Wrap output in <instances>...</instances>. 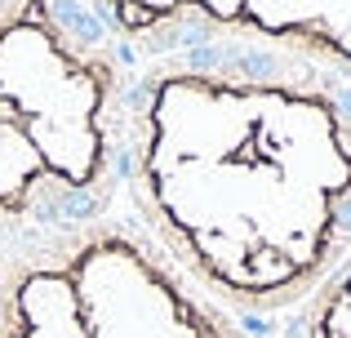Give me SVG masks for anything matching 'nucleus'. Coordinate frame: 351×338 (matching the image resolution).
<instances>
[{
  "mask_svg": "<svg viewBox=\"0 0 351 338\" xmlns=\"http://www.w3.org/2000/svg\"><path fill=\"white\" fill-rule=\"evenodd\" d=\"M134 62L205 40L302 49L351 76V0H85Z\"/></svg>",
  "mask_w": 351,
  "mask_h": 338,
  "instance_id": "4",
  "label": "nucleus"
},
{
  "mask_svg": "<svg viewBox=\"0 0 351 338\" xmlns=\"http://www.w3.org/2000/svg\"><path fill=\"white\" fill-rule=\"evenodd\" d=\"M0 338H254L120 200L5 254Z\"/></svg>",
  "mask_w": 351,
  "mask_h": 338,
  "instance_id": "3",
  "label": "nucleus"
},
{
  "mask_svg": "<svg viewBox=\"0 0 351 338\" xmlns=\"http://www.w3.org/2000/svg\"><path fill=\"white\" fill-rule=\"evenodd\" d=\"M285 321V338H351V254Z\"/></svg>",
  "mask_w": 351,
  "mask_h": 338,
  "instance_id": "5",
  "label": "nucleus"
},
{
  "mask_svg": "<svg viewBox=\"0 0 351 338\" xmlns=\"http://www.w3.org/2000/svg\"><path fill=\"white\" fill-rule=\"evenodd\" d=\"M5 254H9V250H0V285H5Z\"/></svg>",
  "mask_w": 351,
  "mask_h": 338,
  "instance_id": "6",
  "label": "nucleus"
},
{
  "mask_svg": "<svg viewBox=\"0 0 351 338\" xmlns=\"http://www.w3.org/2000/svg\"><path fill=\"white\" fill-rule=\"evenodd\" d=\"M125 205L245 325L289 316L351 254V76L263 40L134 62Z\"/></svg>",
  "mask_w": 351,
  "mask_h": 338,
  "instance_id": "1",
  "label": "nucleus"
},
{
  "mask_svg": "<svg viewBox=\"0 0 351 338\" xmlns=\"http://www.w3.org/2000/svg\"><path fill=\"white\" fill-rule=\"evenodd\" d=\"M134 53L85 0H0V250L125 200Z\"/></svg>",
  "mask_w": 351,
  "mask_h": 338,
  "instance_id": "2",
  "label": "nucleus"
}]
</instances>
